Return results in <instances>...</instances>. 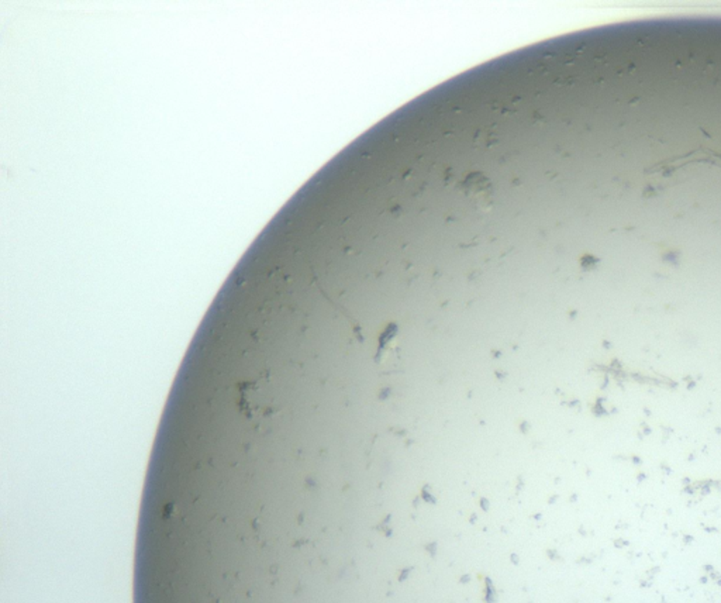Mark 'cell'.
<instances>
[{
	"label": "cell",
	"instance_id": "obj_1",
	"mask_svg": "<svg viewBox=\"0 0 721 603\" xmlns=\"http://www.w3.org/2000/svg\"><path fill=\"white\" fill-rule=\"evenodd\" d=\"M461 188L469 195L472 199H476L479 203H488L490 198V182L483 175H469Z\"/></svg>",
	"mask_w": 721,
	"mask_h": 603
}]
</instances>
